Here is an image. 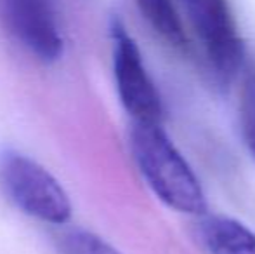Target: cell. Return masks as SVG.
I'll return each mask as SVG.
<instances>
[{
    "instance_id": "277c9868",
    "label": "cell",
    "mask_w": 255,
    "mask_h": 254,
    "mask_svg": "<svg viewBox=\"0 0 255 254\" xmlns=\"http://www.w3.org/2000/svg\"><path fill=\"white\" fill-rule=\"evenodd\" d=\"M181 2L215 70L224 77H233L243 64L245 45L228 0Z\"/></svg>"
},
{
    "instance_id": "3957f363",
    "label": "cell",
    "mask_w": 255,
    "mask_h": 254,
    "mask_svg": "<svg viewBox=\"0 0 255 254\" xmlns=\"http://www.w3.org/2000/svg\"><path fill=\"white\" fill-rule=\"evenodd\" d=\"M113 40V73L118 98L134 124H161L163 106L158 89L142 61L137 42L120 19L110 24Z\"/></svg>"
},
{
    "instance_id": "7a4b0ae2",
    "label": "cell",
    "mask_w": 255,
    "mask_h": 254,
    "mask_svg": "<svg viewBox=\"0 0 255 254\" xmlns=\"http://www.w3.org/2000/svg\"><path fill=\"white\" fill-rule=\"evenodd\" d=\"M0 192L26 216L47 225L70 223L68 192L40 162L14 148L0 150Z\"/></svg>"
},
{
    "instance_id": "ba28073f",
    "label": "cell",
    "mask_w": 255,
    "mask_h": 254,
    "mask_svg": "<svg viewBox=\"0 0 255 254\" xmlns=\"http://www.w3.org/2000/svg\"><path fill=\"white\" fill-rule=\"evenodd\" d=\"M57 254H122L103 237L82 228L61 232L54 241Z\"/></svg>"
},
{
    "instance_id": "52a82bcc",
    "label": "cell",
    "mask_w": 255,
    "mask_h": 254,
    "mask_svg": "<svg viewBox=\"0 0 255 254\" xmlns=\"http://www.w3.org/2000/svg\"><path fill=\"white\" fill-rule=\"evenodd\" d=\"M135 5L151 30L168 45L175 49H184L188 45V35L174 0H135Z\"/></svg>"
},
{
    "instance_id": "5b68a950",
    "label": "cell",
    "mask_w": 255,
    "mask_h": 254,
    "mask_svg": "<svg viewBox=\"0 0 255 254\" xmlns=\"http://www.w3.org/2000/svg\"><path fill=\"white\" fill-rule=\"evenodd\" d=\"M0 21L38 61L54 63L63 56L64 42L51 0H0Z\"/></svg>"
},
{
    "instance_id": "9c48e42d",
    "label": "cell",
    "mask_w": 255,
    "mask_h": 254,
    "mask_svg": "<svg viewBox=\"0 0 255 254\" xmlns=\"http://www.w3.org/2000/svg\"><path fill=\"white\" fill-rule=\"evenodd\" d=\"M240 129L247 150L255 160V68L247 70L240 92Z\"/></svg>"
},
{
    "instance_id": "6da1fadb",
    "label": "cell",
    "mask_w": 255,
    "mask_h": 254,
    "mask_svg": "<svg viewBox=\"0 0 255 254\" xmlns=\"http://www.w3.org/2000/svg\"><path fill=\"white\" fill-rule=\"evenodd\" d=\"M130 152L142 180L158 200L189 216L208 211L198 176L181 155L161 124H132Z\"/></svg>"
},
{
    "instance_id": "8992f818",
    "label": "cell",
    "mask_w": 255,
    "mask_h": 254,
    "mask_svg": "<svg viewBox=\"0 0 255 254\" xmlns=\"http://www.w3.org/2000/svg\"><path fill=\"white\" fill-rule=\"evenodd\" d=\"M198 235L210 254H255V234L235 218L203 214Z\"/></svg>"
}]
</instances>
